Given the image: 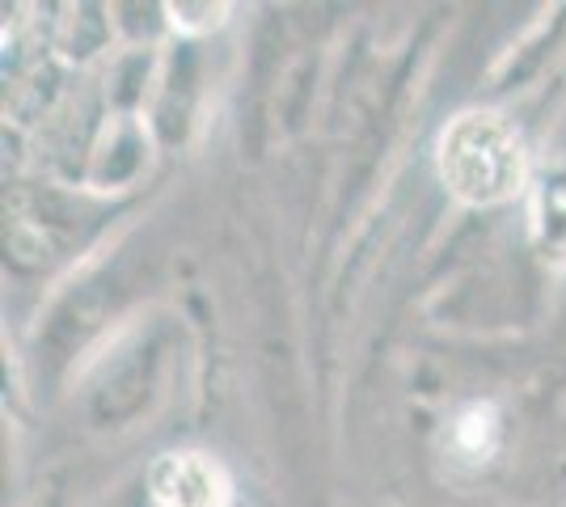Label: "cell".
<instances>
[{"label":"cell","mask_w":566,"mask_h":507,"mask_svg":"<svg viewBox=\"0 0 566 507\" xmlns=\"http://www.w3.org/2000/svg\"><path fill=\"white\" fill-rule=\"evenodd\" d=\"M436 169L452 199L499 208L528 187V152L512 123L495 110H465L436 140Z\"/></svg>","instance_id":"obj_1"},{"label":"cell","mask_w":566,"mask_h":507,"mask_svg":"<svg viewBox=\"0 0 566 507\" xmlns=\"http://www.w3.org/2000/svg\"><path fill=\"white\" fill-rule=\"evenodd\" d=\"M148 495L157 507H233L229 469L199 448H174L148 465Z\"/></svg>","instance_id":"obj_2"},{"label":"cell","mask_w":566,"mask_h":507,"mask_svg":"<svg viewBox=\"0 0 566 507\" xmlns=\"http://www.w3.org/2000/svg\"><path fill=\"white\" fill-rule=\"evenodd\" d=\"M528 194V229L542 258L554 271H566V166L542 169Z\"/></svg>","instance_id":"obj_3"},{"label":"cell","mask_w":566,"mask_h":507,"mask_svg":"<svg viewBox=\"0 0 566 507\" xmlns=\"http://www.w3.org/2000/svg\"><path fill=\"white\" fill-rule=\"evenodd\" d=\"M503 440L495 406H465L452 423V453L461 461H491Z\"/></svg>","instance_id":"obj_4"}]
</instances>
